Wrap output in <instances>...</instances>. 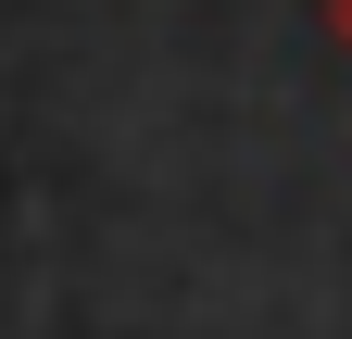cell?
Segmentation results:
<instances>
[{"instance_id": "6da1fadb", "label": "cell", "mask_w": 352, "mask_h": 339, "mask_svg": "<svg viewBox=\"0 0 352 339\" xmlns=\"http://www.w3.org/2000/svg\"><path fill=\"white\" fill-rule=\"evenodd\" d=\"M327 25H340V51H352V0H327Z\"/></svg>"}]
</instances>
